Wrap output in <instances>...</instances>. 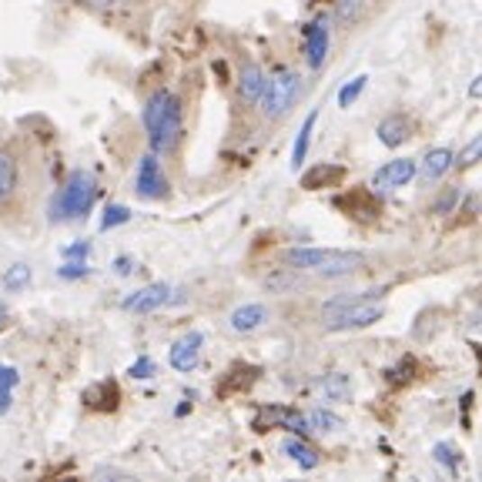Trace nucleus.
<instances>
[{
	"instance_id": "f257e3e1",
	"label": "nucleus",
	"mask_w": 482,
	"mask_h": 482,
	"mask_svg": "<svg viewBox=\"0 0 482 482\" xmlns=\"http://www.w3.org/2000/svg\"><path fill=\"white\" fill-rule=\"evenodd\" d=\"M141 124L148 131V141H151V151L158 154H171L185 134V105L175 91L168 87H158L148 101H144L141 111Z\"/></svg>"
},
{
	"instance_id": "f03ea898",
	"label": "nucleus",
	"mask_w": 482,
	"mask_h": 482,
	"mask_svg": "<svg viewBox=\"0 0 482 482\" xmlns=\"http://www.w3.org/2000/svg\"><path fill=\"white\" fill-rule=\"evenodd\" d=\"M386 315V298L376 292H345L322 305V325L329 332L368 329Z\"/></svg>"
},
{
	"instance_id": "7ed1b4c3",
	"label": "nucleus",
	"mask_w": 482,
	"mask_h": 482,
	"mask_svg": "<svg viewBox=\"0 0 482 482\" xmlns=\"http://www.w3.org/2000/svg\"><path fill=\"white\" fill-rule=\"evenodd\" d=\"M285 261L288 268L312 271L322 278H341V275H355L365 268L362 251H341V248H288Z\"/></svg>"
},
{
	"instance_id": "20e7f679",
	"label": "nucleus",
	"mask_w": 482,
	"mask_h": 482,
	"mask_svg": "<svg viewBox=\"0 0 482 482\" xmlns=\"http://www.w3.org/2000/svg\"><path fill=\"white\" fill-rule=\"evenodd\" d=\"M97 201V177L91 171H71L64 188L50 198V222H77L87 218Z\"/></svg>"
},
{
	"instance_id": "39448f33",
	"label": "nucleus",
	"mask_w": 482,
	"mask_h": 482,
	"mask_svg": "<svg viewBox=\"0 0 482 482\" xmlns=\"http://www.w3.org/2000/svg\"><path fill=\"white\" fill-rule=\"evenodd\" d=\"M298 95H302V77H298V71H292V68H278V71L268 77V91H265V97H261L265 118L268 121L285 118V114L295 107Z\"/></svg>"
},
{
	"instance_id": "423d86ee",
	"label": "nucleus",
	"mask_w": 482,
	"mask_h": 482,
	"mask_svg": "<svg viewBox=\"0 0 482 482\" xmlns=\"http://www.w3.org/2000/svg\"><path fill=\"white\" fill-rule=\"evenodd\" d=\"M177 302H185V292L181 288H171L165 282H154V285H144L138 292H131L121 308L124 312H134V315H151L158 308H168V305H177Z\"/></svg>"
},
{
	"instance_id": "0eeeda50",
	"label": "nucleus",
	"mask_w": 482,
	"mask_h": 482,
	"mask_svg": "<svg viewBox=\"0 0 482 482\" xmlns=\"http://www.w3.org/2000/svg\"><path fill=\"white\" fill-rule=\"evenodd\" d=\"M161 154L158 151H148L138 161V175H134V191L141 195L144 201H161L171 195V185H168L165 177V168H161V161H158Z\"/></svg>"
},
{
	"instance_id": "6e6552de",
	"label": "nucleus",
	"mask_w": 482,
	"mask_h": 482,
	"mask_svg": "<svg viewBox=\"0 0 482 482\" xmlns=\"http://www.w3.org/2000/svg\"><path fill=\"white\" fill-rule=\"evenodd\" d=\"M288 429V432L295 435H312V425H308V415H302V412L295 409H285V405H265V409L255 415V429L259 432H268V429Z\"/></svg>"
},
{
	"instance_id": "1a4fd4ad",
	"label": "nucleus",
	"mask_w": 482,
	"mask_h": 482,
	"mask_svg": "<svg viewBox=\"0 0 482 482\" xmlns=\"http://www.w3.org/2000/svg\"><path fill=\"white\" fill-rule=\"evenodd\" d=\"M305 60L312 71H322L329 60V17H318L305 27Z\"/></svg>"
},
{
	"instance_id": "9d476101",
	"label": "nucleus",
	"mask_w": 482,
	"mask_h": 482,
	"mask_svg": "<svg viewBox=\"0 0 482 482\" xmlns=\"http://www.w3.org/2000/svg\"><path fill=\"white\" fill-rule=\"evenodd\" d=\"M201 345H205V335H201V332L181 335V339L171 345V352H168L171 368H175V372H195L201 362Z\"/></svg>"
},
{
	"instance_id": "9b49d317",
	"label": "nucleus",
	"mask_w": 482,
	"mask_h": 482,
	"mask_svg": "<svg viewBox=\"0 0 482 482\" xmlns=\"http://www.w3.org/2000/svg\"><path fill=\"white\" fill-rule=\"evenodd\" d=\"M412 177H415V161L412 158H396V161H386V165L378 168L376 177H372V188L396 191V188H405Z\"/></svg>"
},
{
	"instance_id": "f8f14e48",
	"label": "nucleus",
	"mask_w": 482,
	"mask_h": 482,
	"mask_svg": "<svg viewBox=\"0 0 482 482\" xmlns=\"http://www.w3.org/2000/svg\"><path fill=\"white\" fill-rule=\"evenodd\" d=\"M268 305H261V302H248V305H238L232 315H228V329L235 332V335H251V332H259L261 325H268Z\"/></svg>"
},
{
	"instance_id": "ddd939ff",
	"label": "nucleus",
	"mask_w": 482,
	"mask_h": 482,
	"mask_svg": "<svg viewBox=\"0 0 482 482\" xmlns=\"http://www.w3.org/2000/svg\"><path fill=\"white\" fill-rule=\"evenodd\" d=\"M265 91H268V74L261 71L259 64L248 60L245 68H241V74H238V97L245 105H261Z\"/></svg>"
},
{
	"instance_id": "4468645a",
	"label": "nucleus",
	"mask_w": 482,
	"mask_h": 482,
	"mask_svg": "<svg viewBox=\"0 0 482 482\" xmlns=\"http://www.w3.org/2000/svg\"><path fill=\"white\" fill-rule=\"evenodd\" d=\"M378 141L386 144V148H399L412 138V121L405 114H388L382 124H378Z\"/></svg>"
},
{
	"instance_id": "2eb2a0df",
	"label": "nucleus",
	"mask_w": 482,
	"mask_h": 482,
	"mask_svg": "<svg viewBox=\"0 0 482 482\" xmlns=\"http://www.w3.org/2000/svg\"><path fill=\"white\" fill-rule=\"evenodd\" d=\"M84 402L97 412H114L118 409V402H121V392L111 378H105V382H97V386H91L87 392H84Z\"/></svg>"
},
{
	"instance_id": "dca6fc26",
	"label": "nucleus",
	"mask_w": 482,
	"mask_h": 482,
	"mask_svg": "<svg viewBox=\"0 0 482 482\" xmlns=\"http://www.w3.org/2000/svg\"><path fill=\"white\" fill-rule=\"evenodd\" d=\"M282 452L292 459L298 469H315L318 466V452L305 442V435H292V439H285L282 442Z\"/></svg>"
},
{
	"instance_id": "f3484780",
	"label": "nucleus",
	"mask_w": 482,
	"mask_h": 482,
	"mask_svg": "<svg viewBox=\"0 0 482 482\" xmlns=\"http://www.w3.org/2000/svg\"><path fill=\"white\" fill-rule=\"evenodd\" d=\"M17 181H21V165H17V158L0 148V205L14 198Z\"/></svg>"
},
{
	"instance_id": "a211bd4d",
	"label": "nucleus",
	"mask_w": 482,
	"mask_h": 482,
	"mask_svg": "<svg viewBox=\"0 0 482 482\" xmlns=\"http://www.w3.org/2000/svg\"><path fill=\"white\" fill-rule=\"evenodd\" d=\"M315 124H318V107L315 111H308L305 121H302V128H298V138H295V148H292V168L295 171H302V165H305L308 144H312V131H315Z\"/></svg>"
},
{
	"instance_id": "6ab92c4d",
	"label": "nucleus",
	"mask_w": 482,
	"mask_h": 482,
	"mask_svg": "<svg viewBox=\"0 0 482 482\" xmlns=\"http://www.w3.org/2000/svg\"><path fill=\"white\" fill-rule=\"evenodd\" d=\"M449 168H456V154L449 151V148H432V151L423 158V177L425 181H439Z\"/></svg>"
},
{
	"instance_id": "aec40b11",
	"label": "nucleus",
	"mask_w": 482,
	"mask_h": 482,
	"mask_svg": "<svg viewBox=\"0 0 482 482\" xmlns=\"http://www.w3.org/2000/svg\"><path fill=\"white\" fill-rule=\"evenodd\" d=\"M341 177H345V168L322 161V165H315L312 171L302 175V188H329V185H335V181H341Z\"/></svg>"
},
{
	"instance_id": "412c9836",
	"label": "nucleus",
	"mask_w": 482,
	"mask_h": 482,
	"mask_svg": "<svg viewBox=\"0 0 482 482\" xmlns=\"http://www.w3.org/2000/svg\"><path fill=\"white\" fill-rule=\"evenodd\" d=\"M318 388H322V396H325V399H332V402H349V399H352V378L345 376V372H329V376H322Z\"/></svg>"
},
{
	"instance_id": "4be33fe9",
	"label": "nucleus",
	"mask_w": 482,
	"mask_h": 482,
	"mask_svg": "<svg viewBox=\"0 0 482 482\" xmlns=\"http://www.w3.org/2000/svg\"><path fill=\"white\" fill-rule=\"evenodd\" d=\"M17 386H21V368H17V365L0 362V415H7V412H11L14 388Z\"/></svg>"
},
{
	"instance_id": "5701e85b",
	"label": "nucleus",
	"mask_w": 482,
	"mask_h": 482,
	"mask_svg": "<svg viewBox=\"0 0 482 482\" xmlns=\"http://www.w3.org/2000/svg\"><path fill=\"white\" fill-rule=\"evenodd\" d=\"M31 278H34L31 265L17 261V265H11V268L4 271V288H7V292H24L27 285H31Z\"/></svg>"
},
{
	"instance_id": "b1692460",
	"label": "nucleus",
	"mask_w": 482,
	"mask_h": 482,
	"mask_svg": "<svg viewBox=\"0 0 482 482\" xmlns=\"http://www.w3.org/2000/svg\"><path fill=\"white\" fill-rule=\"evenodd\" d=\"M368 87V74H355L349 84H341L339 87V107H352L359 97H362V91Z\"/></svg>"
},
{
	"instance_id": "393cba45",
	"label": "nucleus",
	"mask_w": 482,
	"mask_h": 482,
	"mask_svg": "<svg viewBox=\"0 0 482 482\" xmlns=\"http://www.w3.org/2000/svg\"><path fill=\"white\" fill-rule=\"evenodd\" d=\"M479 161H482V131L476 134V138H472L469 144H466V148H462V151L456 154V168H459V171H469V168L479 165Z\"/></svg>"
},
{
	"instance_id": "a878e982",
	"label": "nucleus",
	"mask_w": 482,
	"mask_h": 482,
	"mask_svg": "<svg viewBox=\"0 0 482 482\" xmlns=\"http://www.w3.org/2000/svg\"><path fill=\"white\" fill-rule=\"evenodd\" d=\"M308 425H312V432H335V429H341V419L329 409H315L308 415Z\"/></svg>"
},
{
	"instance_id": "bb28decb",
	"label": "nucleus",
	"mask_w": 482,
	"mask_h": 482,
	"mask_svg": "<svg viewBox=\"0 0 482 482\" xmlns=\"http://www.w3.org/2000/svg\"><path fill=\"white\" fill-rule=\"evenodd\" d=\"M128 222H131V208H128V205H107L105 218H101V232H111V228H118V224H128Z\"/></svg>"
},
{
	"instance_id": "cd10ccee",
	"label": "nucleus",
	"mask_w": 482,
	"mask_h": 482,
	"mask_svg": "<svg viewBox=\"0 0 482 482\" xmlns=\"http://www.w3.org/2000/svg\"><path fill=\"white\" fill-rule=\"evenodd\" d=\"M58 275L64 278V282H81V278H87V275H91V268H87V261H84V259H68L58 268Z\"/></svg>"
},
{
	"instance_id": "c85d7f7f",
	"label": "nucleus",
	"mask_w": 482,
	"mask_h": 482,
	"mask_svg": "<svg viewBox=\"0 0 482 482\" xmlns=\"http://www.w3.org/2000/svg\"><path fill=\"white\" fill-rule=\"evenodd\" d=\"M432 456H435V462H439V466H449L452 472L459 469V452H456V446H449V442H439V446L432 449Z\"/></svg>"
},
{
	"instance_id": "c756f323",
	"label": "nucleus",
	"mask_w": 482,
	"mask_h": 482,
	"mask_svg": "<svg viewBox=\"0 0 482 482\" xmlns=\"http://www.w3.org/2000/svg\"><path fill=\"white\" fill-rule=\"evenodd\" d=\"M128 376L131 378H154V376H158V362H154V359H148V355H141V359H138V362L128 368Z\"/></svg>"
},
{
	"instance_id": "7c9ffc66",
	"label": "nucleus",
	"mask_w": 482,
	"mask_h": 482,
	"mask_svg": "<svg viewBox=\"0 0 482 482\" xmlns=\"http://www.w3.org/2000/svg\"><path fill=\"white\" fill-rule=\"evenodd\" d=\"M456 201H459V188H446L442 195H439V201L432 205V214H446L456 208Z\"/></svg>"
},
{
	"instance_id": "2f4dec72",
	"label": "nucleus",
	"mask_w": 482,
	"mask_h": 482,
	"mask_svg": "<svg viewBox=\"0 0 482 482\" xmlns=\"http://www.w3.org/2000/svg\"><path fill=\"white\" fill-rule=\"evenodd\" d=\"M359 11H362V0H341V4H339V21H341V24H352L355 17H359Z\"/></svg>"
},
{
	"instance_id": "473e14b6",
	"label": "nucleus",
	"mask_w": 482,
	"mask_h": 482,
	"mask_svg": "<svg viewBox=\"0 0 482 482\" xmlns=\"http://www.w3.org/2000/svg\"><path fill=\"white\" fill-rule=\"evenodd\" d=\"M60 255H64V259H87V255H91V241H74V245H64L60 248Z\"/></svg>"
},
{
	"instance_id": "72a5a7b5",
	"label": "nucleus",
	"mask_w": 482,
	"mask_h": 482,
	"mask_svg": "<svg viewBox=\"0 0 482 482\" xmlns=\"http://www.w3.org/2000/svg\"><path fill=\"white\" fill-rule=\"evenodd\" d=\"M469 97H472V101H482V74L469 84Z\"/></svg>"
},
{
	"instance_id": "f704fd0d",
	"label": "nucleus",
	"mask_w": 482,
	"mask_h": 482,
	"mask_svg": "<svg viewBox=\"0 0 482 482\" xmlns=\"http://www.w3.org/2000/svg\"><path fill=\"white\" fill-rule=\"evenodd\" d=\"M77 4H87V7H114L121 0H77Z\"/></svg>"
},
{
	"instance_id": "c9c22d12",
	"label": "nucleus",
	"mask_w": 482,
	"mask_h": 482,
	"mask_svg": "<svg viewBox=\"0 0 482 482\" xmlns=\"http://www.w3.org/2000/svg\"><path fill=\"white\" fill-rule=\"evenodd\" d=\"M114 271H118V275H131V271H134V268H131V259H118V261H114Z\"/></svg>"
},
{
	"instance_id": "e433bc0d",
	"label": "nucleus",
	"mask_w": 482,
	"mask_h": 482,
	"mask_svg": "<svg viewBox=\"0 0 482 482\" xmlns=\"http://www.w3.org/2000/svg\"><path fill=\"white\" fill-rule=\"evenodd\" d=\"M7 322H11V308L0 302V329H7Z\"/></svg>"
}]
</instances>
